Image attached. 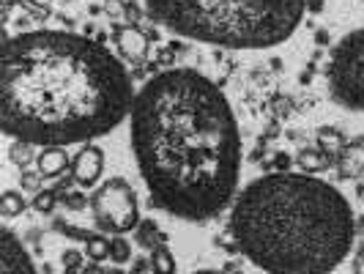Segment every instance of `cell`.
Instances as JSON below:
<instances>
[{
  "mask_svg": "<svg viewBox=\"0 0 364 274\" xmlns=\"http://www.w3.org/2000/svg\"><path fill=\"white\" fill-rule=\"evenodd\" d=\"M129 121L132 154L159 211L208 222L233 203L241 132L214 80L186 66L154 74L134 96Z\"/></svg>",
  "mask_w": 364,
  "mask_h": 274,
  "instance_id": "obj_1",
  "label": "cell"
},
{
  "mask_svg": "<svg viewBox=\"0 0 364 274\" xmlns=\"http://www.w3.org/2000/svg\"><path fill=\"white\" fill-rule=\"evenodd\" d=\"M127 66L72 31H22L3 38L0 129L38 148L85 146L118 129L134 105Z\"/></svg>",
  "mask_w": 364,
  "mask_h": 274,
  "instance_id": "obj_2",
  "label": "cell"
},
{
  "mask_svg": "<svg viewBox=\"0 0 364 274\" xmlns=\"http://www.w3.org/2000/svg\"><path fill=\"white\" fill-rule=\"evenodd\" d=\"M228 233L260 272L328 274L353 247L356 217L334 184L277 170L241 189Z\"/></svg>",
  "mask_w": 364,
  "mask_h": 274,
  "instance_id": "obj_3",
  "label": "cell"
},
{
  "mask_svg": "<svg viewBox=\"0 0 364 274\" xmlns=\"http://www.w3.org/2000/svg\"><path fill=\"white\" fill-rule=\"evenodd\" d=\"M146 9L176 36L225 50H269L296 33L307 0H146Z\"/></svg>",
  "mask_w": 364,
  "mask_h": 274,
  "instance_id": "obj_4",
  "label": "cell"
},
{
  "mask_svg": "<svg viewBox=\"0 0 364 274\" xmlns=\"http://www.w3.org/2000/svg\"><path fill=\"white\" fill-rule=\"evenodd\" d=\"M328 93L346 110L364 112V28L340 38L328 58Z\"/></svg>",
  "mask_w": 364,
  "mask_h": 274,
  "instance_id": "obj_5",
  "label": "cell"
},
{
  "mask_svg": "<svg viewBox=\"0 0 364 274\" xmlns=\"http://www.w3.org/2000/svg\"><path fill=\"white\" fill-rule=\"evenodd\" d=\"M88 206H91L93 225L99 231H105V233L124 236L129 231H137V225H140V201H137V192L121 176H115V179L102 184L91 195Z\"/></svg>",
  "mask_w": 364,
  "mask_h": 274,
  "instance_id": "obj_6",
  "label": "cell"
},
{
  "mask_svg": "<svg viewBox=\"0 0 364 274\" xmlns=\"http://www.w3.org/2000/svg\"><path fill=\"white\" fill-rule=\"evenodd\" d=\"M105 173V151L93 143H85L72 157V176L80 189H93Z\"/></svg>",
  "mask_w": 364,
  "mask_h": 274,
  "instance_id": "obj_7",
  "label": "cell"
},
{
  "mask_svg": "<svg viewBox=\"0 0 364 274\" xmlns=\"http://www.w3.org/2000/svg\"><path fill=\"white\" fill-rule=\"evenodd\" d=\"M0 274H38L28 250L22 247V241L11 228H3V266H0Z\"/></svg>",
  "mask_w": 364,
  "mask_h": 274,
  "instance_id": "obj_8",
  "label": "cell"
},
{
  "mask_svg": "<svg viewBox=\"0 0 364 274\" xmlns=\"http://www.w3.org/2000/svg\"><path fill=\"white\" fill-rule=\"evenodd\" d=\"M112 41H115V50L124 55L132 63H143L148 58V36L137 28V25H118L112 31Z\"/></svg>",
  "mask_w": 364,
  "mask_h": 274,
  "instance_id": "obj_9",
  "label": "cell"
},
{
  "mask_svg": "<svg viewBox=\"0 0 364 274\" xmlns=\"http://www.w3.org/2000/svg\"><path fill=\"white\" fill-rule=\"evenodd\" d=\"M334 167L340 181H359L364 179V135L348 140L343 151L334 157Z\"/></svg>",
  "mask_w": 364,
  "mask_h": 274,
  "instance_id": "obj_10",
  "label": "cell"
},
{
  "mask_svg": "<svg viewBox=\"0 0 364 274\" xmlns=\"http://www.w3.org/2000/svg\"><path fill=\"white\" fill-rule=\"evenodd\" d=\"M36 170L41 173V179H58V176H63L66 170H72V157L66 154L63 146L38 148Z\"/></svg>",
  "mask_w": 364,
  "mask_h": 274,
  "instance_id": "obj_11",
  "label": "cell"
},
{
  "mask_svg": "<svg viewBox=\"0 0 364 274\" xmlns=\"http://www.w3.org/2000/svg\"><path fill=\"white\" fill-rule=\"evenodd\" d=\"M296 162L301 167V173L315 176V173H323L328 164H334V159L328 154H323L321 148H301L299 157H296Z\"/></svg>",
  "mask_w": 364,
  "mask_h": 274,
  "instance_id": "obj_12",
  "label": "cell"
},
{
  "mask_svg": "<svg viewBox=\"0 0 364 274\" xmlns=\"http://www.w3.org/2000/svg\"><path fill=\"white\" fill-rule=\"evenodd\" d=\"M38 146L33 143H25V140H11V146H9V159L17 164L19 170H28V164H36V157H38Z\"/></svg>",
  "mask_w": 364,
  "mask_h": 274,
  "instance_id": "obj_13",
  "label": "cell"
},
{
  "mask_svg": "<svg viewBox=\"0 0 364 274\" xmlns=\"http://www.w3.org/2000/svg\"><path fill=\"white\" fill-rule=\"evenodd\" d=\"M348 140L340 135V129H334V127H321L318 129V148L323 151V154H328L331 159L343 151V146H346Z\"/></svg>",
  "mask_w": 364,
  "mask_h": 274,
  "instance_id": "obj_14",
  "label": "cell"
},
{
  "mask_svg": "<svg viewBox=\"0 0 364 274\" xmlns=\"http://www.w3.org/2000/svg\"><path fill=\"white\" fill-rule=\"evenodd\" d=\"M151 269H154V274H176L178 266H176V258H173L167 244H159L151 250Z\"/></svg>",
  "mask_w": 364,
  "mask_h": 274,
  "instance_id": "obj_15",
  "label": "cell"
},
{
  "mask_svg": "<svg viewBox=\"0 0 364 274\" xmlns=\"http://www.w3.org/2000/svg\"><path fill=\"white\" fill-rule=\"evenodd\" d=\"M28 209V201L22 198V192H14V189H6L3 195H0V214L3 219H14L19 217L22 211Z\"/></svg>",
  "mask_w": 364,
  "mask_h": 274,
  "instance_id": "obj_16",
  "label": "cell"
},
{
  "mask_svg": "<svg viewBox=\"0 0 364 274\" xmlns=\"http://www.w3.org/2000/svg\"><path fill=\"white\" fill-rule=\"evenodd\" d=\"M85 258L93 260V263H105L109 258V238L91 233V236L85 238Z\"/></svg>",
  "mask_w": 364,
  "mask_h": 274,
  "instance_id": "obj_17",
  "label": "cell"
},
{
  "mask_svg": "<svg viewBox=\"0 0 364 274\" xmlns=\"http://www.w3.org/2000/svg\"><path fill=\"white\" fill-rule=\"evenodd\" d=\"M137 241H140L143 247H148V250H154V247L164 244V236L159 233V228H156L154 219H146V222L137 225Z\"/></svg>",
  "mask_w": 364,
  "mask_h": 274,
  "instance_id": "obj_18",
  "label": "cell"
},
{
  "mask_svg": "<svg viewBox=\"0 0 364 274\" xmlns=\"http://www.w3.org/2000/svg\"><path fill=\"white\" fill-rule=\"evenodd\" d=\"M129 258H132V244H129L127 238L124 236L109 238V260L118 263V266H124V263H129Z\"/></svg>",
  "mask_w": 364,
  "mask_h": 274,
  "instance_id": "obj_19",
  "label": "cell"
},
{
  "mask_svg": "<svg viewBox=\"0 0 364 274\" xmlns=\"http://www.w3.org/2000/svg\"><path fill=\"white\" fill-rule=\"evenodd\" d=\"M55 203H58L55 189H38L36 195H33V201H31V206L36 209L38 214H50V211L55 209Z\"/></svg>",
  "mask_w": 364,
  "mask_h": 274,
  "instance_id": "obj_20",
  "label": "cell"
},
{
  "mask_svg": "<svg viewBox=\"0 0 364 274\" xmlns=\"http://www.w3.org/2000/svg\"><path fill=\"white\" fill-rule=\"evenodd\" d=\"M60 260H63V266H66L69 272H77V269H82L85 255H82V253H77V250H66V253L60 255Z\"/></svg>",
  "mask_w": 364,
  "mask_h": 274,
  "instance_id": "obj_21",
  "label": "cell"
},
{
  "mask_svg": "<svg viewBox=\"0 0 364 274\" xmlns=\"http://www.w3.org/2000/svg\"><path fill=\"white\" fill-rule=\"evenodd\" d=\"M19 181H22V189H36L38 192V184H41V173H31V170H22V176H19Z\"/></svg>",
  "mask_w": 364,
  "mask_h": 274,
  "instance_id": "obj_22",
  "label": "cell"
},
{
  "mask_svg": "<svg viewBox=\"0 0 364 274\" xmlns=\"http://www.w3.org/2000/svg\"><path fill=\"white\" fill-rule=\"evenodd\" d=\"M66 203H69V209L80 211V209H85V203H91V201H85L82 195H66Z\"/></svg>",
  "mask_w": 364,
  "mask_h": 274,
  "instance_id": "obj_23",
  "label": "cell"
},
{
  "mask_svg": "<svg viewBox=\"0 0 364 274\" xmlns=\"http://www.w3.org/2000/svg\"><path fill=\"white\" fill-rule=\"evenodd\" d=\"M80 274H107V269H102V263H88V266H82L80 269Z\"/></svg>",
  "mask_w": 364,
  "mask_h": 274,
  "instance_id": "obj_24",
  "label": "cell"
},
{
  "mask_svg": "<svg viewBox=\"0 0 364 274\" xmlns=\"http://www.w3.org/2000/svg\"><path fill=\"white\" fill-rule=\"evenodd\" d=\"M353 274H364V250L353 258Z\"/></svg>",
  "mask_w": 364,
  "mask_h": 274,
  "instance_id": "obj_25",
  "label": "cell"
},
{
  "mask_svg": "<svg viewBox=\"0 0 364 274\" xmlns=\"http://www.w3.org/2000/svg\"><path fill=\"white\" fill-rule=\"evenodd\" d=\"M277 164H279V170H288V164H291V157H288V154H279V157H277Z\"/></svg>",
  "mask_w": 364,
  "mask_h": 274,
  "instance_id": "obj_26",
  "label": "cell"
},
{
  "mask_svg": "<svg viewBox=\"0 0 364 274\" xmlns=\"http://www.w3.org/2000/svg\"><path fill=\"white\" fill-rule=\"evenodd\" d=\"M192 274H225V272H217V269H198V272Z\"/></svg>",
  "mask_w": 364,
  "mask_h": 274,
  "instance_id": "obj_27",
  "label": "cell"
},
{
  "mask_svg": "<svg viewBox=\"0 0 364 274\" xmlns=\"http://www.w3.org/2000/svg\"><path fill=\"white\" fill-rule=\"evenodd\" d=\"M109 274H121V272H109Z\"/></svg>",
  "mask_w": 364,
  "mask_h": 274,
  "instance_id": "obj_28",
  "label": "cell"
},
{
  "mask_svg": "<svg viewBox=\"0 0 364 274\" xmlns=\"http://www.w3.org/2000/svg\"><path fill=\"white\" fill-rule=\"evenodd\" d=\"M257 274H266V272H257Z\"/></svg>",
  "mask_w": 364,
  "mask_h": 274,
  "instance_id": "obj_29",
  "label": "cell"
}]
</instances>
